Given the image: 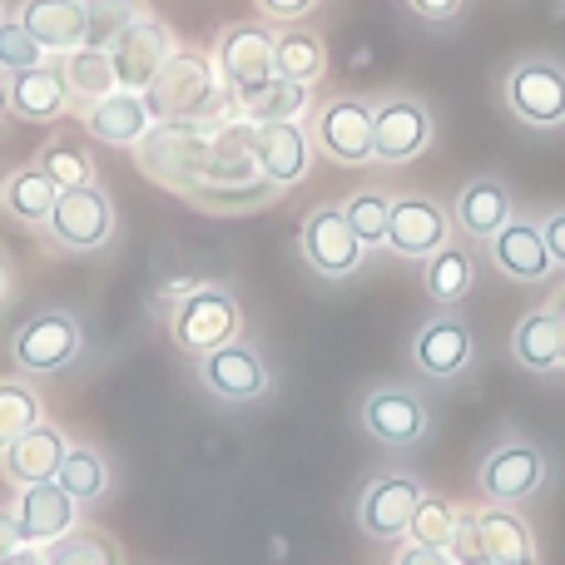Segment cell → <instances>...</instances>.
I'll return each instance as SVG.
<instances>
[{"label":"cell","instance_id":"1","mask_svg":"<svg viewBox=\"0 0 565 565\" xmlns=\"http://www.w3.org/2000/svg\"><path fill=\"white\" fill-rule=\"evenodd\" d=\"M209 159H214V125H194V119H154V129L135 145L139 174L179 194H194L204 184Z\"/></svg>","mask_w":565,"mask_h":565},{"label":"cell","instance_id":"2","mask_svg":"<svg viewBox=\"0 0 565 565\" xmlns=\"http://www.w3.org/2000/svg\"><path fill=\"white\" fill-rule=\"evenodd\" d=\"M149 105H154V119L214 125V119L234 105V89L224 85L214 55H204V50H174V60H169L164 75L149 89Z\"/></svg>","mask_w":565,"mask_h":565},{"label":"cell","instance_id":"3","mask_svg":"<svg viewBox=\"0 0 565 565\" xmlns=\"http://www.w3.org/2000/svg\"><path fill=\"white\" fill-rule=\"evenodd\" d=\"M238 328H244L238 298L228 288H218V282H199V288L169 312V338L184 352H194V358H209L214 348L238 342Z\"/></svg>","mask_w":565,"mask_h":565},{"label":"cell","instance_id":"4","mask_svg":"<svg viewBox=\"0 0 565 565\" xmlns=\"http://www.w3.org/2000/svg\"><path fill=\"white\" fill-rule=\"evenodd\" d=\"M174 50H179L174 30H169L159 15H149V10H135V15L115 30V40H109V60H115L119 89L149 95L154 79L164 75V65L174 60Z\"/></svg>","mask_w":565,"mask_h":565},{"label":"cell","instance_id":"5","mask_svg":"<svg viewBox=\"0 0 565 565\" xmlns=\"http://www.w3.org/2000/svg\"><path fill=\"white\" fill-rule=\"evenodd\" d=\"M507 105L521 125L561 129L565 125V70L546 55H531V60H521V65H511Z\"/></svg>","mask_w":565,"mask_h":565},{"label":"cell","instance_id":"6","mask_svg":"<svg viewBox=\"0 0 565 565\" xmlns=\"http://www.w3.org/2000/svg\"><path fill=\"white\" fill-rule=\"evenodd\" d=\"M298 248L308 258V268H318L322 278H352L362 268V258H367V244L352 234L348 214L338 204H322L302 218Z\"/></svg>","mask_w":565,"mask_h":565},{"label":"cell","instance_id":"7","mask_svg":"<svg viewBox=\"0 0 565 565\" xmlns=\"http://www.w3.org/2000/svg\"><path fill=\"white\" fill-rule=\"evenodd\" d=\"M209 55H214L224 85L234 89V95H244V89L274 79V30H268L264 20H234V25L218 30Z\"/></svg>","mask_w":565,"mask_h":565},{"label":"cell","instance_id":"8","mask_svg":"<svg viewBox=\"0 0 565 565\" xmlns=\"http://www.w3.org/2000/svg\"><path fill=\"white\" fill-rule=\"evenodd\" d=\"M437 125H431V109L417 95H387L372 109V154L382 164H407L422 149L431 145Z\"/></svg>","mask_w":565,"mask_h":565},{"label":"cell","instance_id":"9","mask_svg":"<svg viewBox=\"0 0 565 565\" xmlns=\"http://www.w3.org/2000/svg\"><path fill=\"white\" fill-rule=\"evenodd\" d=\"M50 238L65 248H105L115 238V204L99 184H79V189H60L55 199V214H50Z\"/></svg>","mask_w":565,"mask_h":565},{"label":"cell","instance_id":"10","mask_svg":"<svg viewBox=\"0 0 565 565\" xmlns=\"http://www.w3.org/2000/svg\"><path fill=\"white\" fill-rule=\"evenodd\" d=\"M451 244V214L437 204L431 194H402L392 199V218H387V248L397 258H422Z\"/></svg>","mask_w":565,"mask_h":565},{"label":"cell","instance_id":"11","mask_svg":"<svg viewBox=\"0 0 565 565\" xmlns=\"http://www.w3.org/2000/svg\"><path fill=\"white\" fill-rule=\"evenodd\" d=\"M372 109L367 99L358 95H342V99H328V105L318 109V119H312V139H318V149L328 159H338V164H372Z\"/></svg>","mask_w":565,"mask_h":565},{"label":"cell","instance_id":"12","mask_svg":"<svg viewBox=\"0 0 565 565\" xmlns=\"http://www.w3.org/2000/svg\"><path fill=\"white\" fill-rule=\"evenodd\" d=\"M551 467L536 447L526 441H507L497 447L487 461H481V491H487L491 507H516V501H531L541 487H546Z\"/></svg>","mask_w":565,"mask_h":565},{"label":"cell","instance_id":"13","mask_svg":"<svg viewBox=\"0 0 565 565\" xmlns=\"http://www.w3.org/2000/svg\"><path fill=\"white\" fill-rule=\"evenodd\" d=\"M79 342H85V332H79V322L70 312H40L15 332L10 352H15V362L25 372H60L79 358Z\"/></svg>","mask_w":565,"mask_h":565},{"label":"cell","instance_id":"14","mask_svg":"<svg viewBox=\"0 0 565 565\" xmlns=\"http://www.w3.org/2000/svg\"><path fill=\"white\" fill-rule=\"evenodd\" d=\"M199 377L218 402H254L268 392V362L264 352L238 338L228 348H214L209 358H199Z\"/></svg>","mask_w":565,"mask_h":565},{"label":"cell","instance_id":"15","mask_svg":"<svg viewBox=\"0 0 565 565\" xmlns=\"http://www.w3.org/2000/svg\"><path fill=\"white\" fill-rule=\"evenodd\" d=\"M422 497L427 491L417 487L412 477H382L362 491V507H358V521L372 541H402L412 531V516H417Z\"/></svg>","mask_w":565,"mask_h":565},{"label":"cell","instance_id":"16","mask_svg":"<svg viewBox=\"0 0 565 565\" xmlns=\"http://www.w3.org/2000/svg\"><path fill=\"white\" fill-rule=\"evenodd\" d=\"M362 427L377 437L382 447H412L427 431V402L412 387H377L362 402Z\"/></svg>","mask_w":565,"mask_h":565},{"label":"cell","instance_id":"17","mask_svg":"<svg viewBox=\"0 0 565 565\" xmlns=\"http://www.w3.org/2000/svg\"><path fill=\"white\" fill-rule=\"evenodd\" d=\"M254 154H258V174L268 184L288 189L308 174L312 159V129L302 119H282V125H254Z\"/></svg>","mask_w":565,"mask_h":565},{"label":"cell","instance_id":"18","mask_svg":"<svg viewBox=\"0 0 565 565\" xmlns=\"http://www.w3.org/2000/svg\"><path fill=\"white\" fill-rule=\"evenodd\" d=\"M25 30L50 50V55H70V50L89 45V25H95V6L89 0H25L20 6Z\"/></svg>","mask_w":565,"mask_h":565},{"label":"cell","instance_id":"19","mask_svg":"<svg viewBox=\"0 0 565 565\" xmlns=\"http://www.w3.org/2000/svg\"><path fill=\"white\" fill-rule=\"evenodd\" d=\"M85 129L99 145L135 149L139 139L154 129V105H149V95H139V89H115V95L85 105Z\"/></svg>","mask_w":565,"mask_h":565},{"label":"cell","instance_id":"20","mask_svg":"<svg viewBox=\"0 0 565 565\" xmlns=\"http://www.w3.org/2000/svg\"><path fill=\"white\" fill-rule=\"evenodd\" d=\"M471 358H477L471 328L461 318H451V312L431 318L427 328L412 338V362H417L427 377H457V372L471 367Z\"/></svg>","mask_w":565,"mask_h":565},{"label":"cell","instance_id":"21","mask_svg":"<svg viewBox=\"0 0 565 565\" xmlns=\"http://www.w3.org/2000/svg\"><path fill=\"white\" fill-rule=\"evenodd\" d=\"M511 218H516L511 189L501 184V179H491V174L461 184L457 204H451V224H457L467 238H481V244H491V238H497L501 228L511 224Z\"/></svg>","mask_w":565,"mask_h":565},{"label":"cell","instance_id":"22","mask_svg":"<svg viewBox=\"0 0 565 565\" xmlns=\"http://www.w3.org/2000/svg\"><path fill=\"white\" fill-rule=\"evenodd\" d=\"M65 437H60V427H30L25 437H15L6 451H0V467H6V477L15 481V487H45V481L60 477V467H65Z\"/></svg>","mask_w":565,"mask_h":565},{"label":"cell","instance_id":"23","mask_svg":"<svg viewBox=\"0 0 565 565\" xmlns=\"http://www.w3.org/2000/svg\"><path fill=\"white\" fill-rule=\"evenodd\" d=\"M75 497L60 481H45V487H25V497L15 501V526L25 536V546H45V541H60L75 531Z\"/></svg>","mask_w":565,"mask_h":565},{"label":"cell","instance_id":"24","mask_svg":"<svg viewBox=\"0 0 565 565\" xmlns=\"http://www.w3.org/2000/svg\"><path fill=\"white\" fill-rule=\"evenodd\" d=\"M491 258H497L501 274L516 278V282H541V278L556 274V258H551V248H546V234H541V224H531V218H511V224L491 238Z\"/></svg>","mask_w":565,"mask_h":565},{"label":"cell","instance_id":"25","mask_svg":"<svg viewBox=\"0 0 565 565\" xmlns=\"http://www.w3.org/2000/svg\"><path fill=\"white\" fill-rule=\"evenodd\" d=\"M0 99H6L20 119H60L70 105H75V95H70L65 70L60 65H35V70L10 75L6 89H0Z\"/></svg>","mask_w":565,"mask_h":565},{"label":"cell","instance_id":"26","mask_svg":"<svg viewBox=\"0 0 565 565\" xmlns=\"http://www.w3.org/2000/svg\"><path fill=\"white\" fill-rule=\"evenodd\" d=\"M328 70V40L312 25H282L274 35V75L292 79V85H318Z\"/></svg>","mask_w":565,"mask_h":565},{"label":"cell","instance_id":"27","mask_svg":"<svg viewBox=\"0 0 565 565\" xmlns=\"http://www.w3.org/2000/svg\"><path fill=\"white\" fill-rule=\"evenodd\" d=\"M477 531H481V551L497 556L501 565H541L536 536H531V526L511 507L477 511Z\"/></svg>","mask_w":565,"mask_h":565},{"label":"cell","instance_id":"28","mask_svg":"<svg viewBox=\"0 0 565 565\" xmlns=\"http://www.w3.org/2000/svg\"><path fill=\"white\" fill-rule=\"evenodd\" d=\"M234 105L248 125H282V119H302V109L312 105V85H292V79L274 75L264 85L234 95Z\"/></svg>","mask_w":565,"mask_h":565},{"label":"cell","instance_id":"29","mask_svg":"<svg viewBox=\"0 0 565 565\" xmlns=\"http://www.w3.org/2000/svg\"><path fill=\"white\" fill-rule=\"evenodd\" d=\"M65 85L75 95V105H95V99L115 95L119 75H115V60H109V45H79L65 55Z\"/></svg>","mask_w":565,"mask_h":565},{"label":"cell","instance_id":"30","mask_svg":"<svg viewBox=\"0 0 565 565\" xmlns=\"http://www.w3.org/2000/svg\"><path fill=\"white\" fill-rule=\"evenodd\" d=\"M511 352H516L521 367L531 372H556L561 367V328H556V312L536 308L516 322V338H511Z\"/></svg>","mask_w":565,"mask_h":565},{"label":"cell","instance_id":"31","mask_svg":"<svg viewBox=\"0 0 565 565\" xmlns=\"http://www.w3.org/2000/svg\"><path fill=\"white\" fill-rule=\"evenodd\" d=\"M55 199H60V184L40 164L35 169H15V174L6 179V209L15 218H25V224H50Z\"/></svg>","mask_w":565,"mask_h":565},{"label":"cell","instance_id":"32","mask_svg":"<svg viewBox=\"0 0 565 565\" xmlns=\"http://www.w3.org/2000/svg\"><path fill=\"white\" fill-rule=\"evenodd\" d=\"M471 282H477V264H471V254L461 244H447L441 254L427 258V292L441 302V308L467 298Z\"/></svg>","mask_w":565,"mask_h":565},{"label":"cell","instance_id":"33","mask_svg":"<svg viewBox=\"0 0 565 565\" xmlns=\"http://www.w3.org/2000/svg\"><path fill=\"white\" fill-rule=\"evenodd\" d=\"M189 199H194L199 209H209V214H248V209L278 199V184H268V179H248V184H199Z\"/></svg>","mask_w":565,"mask_h":565},{"label":"cell","instance_id":"34","mask_svg":"<svg viewBox=\"0 0 565 565\" xmlns=\"http://www.w3.org/2000/svg\"><path fill=\"white\" fill-rule=\"evenodd\" d=\"M55 481H60V487H65L75 501H99V497H105V487H109V467H105V457H99V451L70 447V451H65V467H60Z\"/></svg>","mask_w":565,"mask_h":565},{"label":"cell","instance_id":"35","mask_svg":"<svg viewBox=\"0 0 565 565\" xmlns=\"http://www.w3.org/2000/svg\"><path fill=\"white\" fill-rule=\"evenodd\" d=\"M342 214H348L352 234H358L367 248L387 244V218H392V199L387 194H377V189H358V194L342 204Z\"/></svg>","mask_w":565,"mask_h":565},{"label":"cell","instance_id":"36","mask_svg":"<svg viewBox=\"0 0 565 565\" xmlns=\"http://www.w3.org/2000/svg\"><path fill=\"white\" fill-rule=\"evenodd\" d=\"M45 565H119V546L99 531H70L45 551Z\"/></svg>","mask_w":565,"mask_h":565},{"label":"cell","instance_id":"37","mask_svg":"<svg viewBox=\"0 0 565 565\" xmlns=\"http://www.w3.org/2000/svg\"><path fill=\"white\" fill-rule=\"evenodd\" d=\"M457 521H461V511L451 507V501H441V497H422L417 516H412L407 541H412V546H437V551H447V546H451V536H457Z\"/></svg>","mask_w":565,"mask_h":565},{"label":"cell","instance_id":"38","mask_svg":"<svg viewBox=\"0 0 565 565\" xmlns=\"http://www.w3.org/2000/svg\"><path fill=\"white\" fill-rule=\"evenodd\" d=\"M30 427H40V397L20 382H0V451Z\"/></svg>","mask_w":565,"mask_h":565},{"label":"cell","instance_id":"39","mask_svg":"<svg viewBox=\"0 0 565 565\" xmlns=\"http://www.w3.org/2000/svg\"><path fill=\"white\" fill-rule=\"evenodd\" d=\"M40 169H45V174L55 179L60 189L95 184V164H89V154L79 145H65V139H55V145L40 149Z\"/></svg>","mask_w":565,"mask_h":565},{"label":"cell","instance_id":"40","mask_svg":"<svg viewBox=\"0 0 565 565\" xmlns=\"http://www.w3.org/2000/svg\"><path fill=\"white\" fill-rule=\"evenodd\" d=\"M45 55H50V50L30 35L20 15L15 20H0V70H6V75H20V70L45 65Z\"/></svg>","mask_w":565,"mask_h":565},{"label":"cell","instance_id":"41","mask_svg":"<svg viewBox=\"0 0 565 565\" xmlns=\"http://www.w3.org/2000/svg\"><path fill=\"white\" fill-rule=\"evenodd\" d=\"M258 15L264 20H278V25H298L302 15H312L318 10V0H254Z\"/></svg>","mask_w":565,"mask_h":565},{"label":"cell","instance_id":"42","mask_svg":"<svg viewBox=\"0 0 565 565\" xmlns=\"http://www.w3.org/2000/svg\"><path fill=\"white\" fill-rule=\"evenodd\" d=\"M461 6H467V0H407V10L417 20H427V25H451V20L461 15Z\"/></svg>","mask_w":565,"mask_h":565},{"label":"cell","instance_id":"43","mask_svg":"<svg viewBox=\"0 0 565 565\" xmlns=\"http://www.w3.org/2000/svg\"><path fill=\"white\" fill-rule=\"evenodd\" d=\"M541 234H546V248H551V258H556V268H565V209L541 218Z\"/></svg>","mask_w":565,"mask_h":565},{"label":"cell","instance_id":"44","mask_svg":"<svg viewBox=\"0 0 565 565\" xmlns=\"http://www.w3.org/2000/svg\"><path fill=\"white\" fill-rule=\"evenodd\" d=\"M397 565H457V561H451V551H437V546H407Z\"/></svg>","mask_w":565,"mask_h":565},{"label":"cell","instance_id":"45","mask_svg":"<svg viewBox=\"0 0 565 565\" xmlns=\"http://www.w3.org/2000/svg\"><path fill=\"white\" fill-rule=\"evenodd\" d=\"M20 546H25V536H20V526H15V511H0V561L15 556Z\"/></svg>","mask_w":565,"mask_h":565},{"label":"cell","instance_id":"46","mask_svg":"<svg viewBox=\"0 0 565 565\" xmlns=\"http://www.w3.org/2000/svg\"><path fill=\"white\" fill-rule=\"evenodd\" d=\"M0 565H45V556H40V551H35V546H20V551H15V556H6V561H0Z\"/></svg>","mask_w":565,"mask_h":565},{"label":"cell","instance_id":"47","mask_svg":"<svg viewBox=\"0 0 565 565\" xmlns=\"http://www.w3.org/2000/svg\"><path fill=\"white\" fill-rule=\"evenodd\" d=\"M551 312H556V328H561V367H565V288L556 292V302H551Z\"/></svg>","mask_w":565,"mask_h":565},{"label":"cell","instance_id":"48","mask_svg":"<svg viewBox=\"0 0 565 565\" xmlns=\"http://www.w3.org/2000/svg\"><path fill=\"white\" fill-rule=\"evenodd\" d=\"M461 565H501L497 556H487V551H481V556H471V561H461Z\"/></svg>","mask_w":565,"mask_h":565},{"label":"cell","instance_id":"49","mask_svg":"<svg viewBox=\"0 0 565 565\" xmlns=\"http://www.w3.org/2000/svg\"><path fill=\"white\" fill-rule=\"evenodd\" d=\"M0 292H6V264H0Z\"/></svg>","mask_w":565,"mask_h":565}]
</instances>
